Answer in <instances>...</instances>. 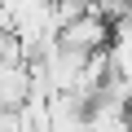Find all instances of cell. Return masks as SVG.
<instances>
[{
    "label": "cell",
    "mask_w": 132,
    "mask_h": 132,
    "mask_svg": "<svg viewBox=\"0 0 132 132\" xmlns=\"http://www.w3.org/2000/svg\"><path fill=\"white\" fill-rule=\"evenodd\" d=\"M110 66L114 75L132 84V18H123L114 27V40H110Z\"/></svg>",
    "instance_id": "cell-2"
},
{
    "label": "cell",
    "mask_w": 132,
    "mask_h": 132,
    "mask_svg": "<svg viewBox=\"0 0 132 132\" xmlns=\"http://www.w3.org/2000/svg\"><path fill=\"white\" fill-rule=\"evenodd\" d=\"M31 84H35V75H31L27 62L0 57V110H22L27 97H31Z\"/></svg>",
    "instance_id": "cell-1"
}]
</instances>
